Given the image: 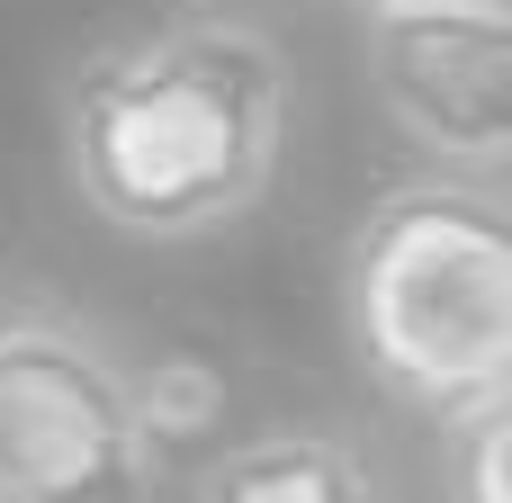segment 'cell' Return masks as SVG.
<instances>
[{"label":"cell","mask_w":512,"mask_h":503,"mask_svg":"<svg viewBox=\"0 0 512 503\" xmlns=\"http://www.w3.org/2000/svg\"><path fill=\"white\" fill-rule=\"evenodd\" d=\"M441 503H512V387L441 423Z\"/></svg>","instance_id":"52a82bcc"},{"label":"cell","mask_w":512,"mask_h":503,"mask_svg":"<svg viewBox=\"0 0 512 503\" xmlns=\"http://www.w3.org/2000/svg\"><path fill=\"white\" fill-rule=\"evenodd\" d=\"M9 306H18V297H9V288H0V324H9Z\"/></svg>","instance_id":"9c48e42d"},{"label":"cell","mask_w":512,"mask_h":503,"mask_svg":"<svg viewBox=\"0 0 512 503\" xmlns=\"http://www.w3.org/2000/svg\"><path fill=\"white\" fill-rule=\"evenodd\" d=\"M126 360V396L153 432V450L180 468V459H207L225 432H234V360L216 342H189V333H162L144 351H117Z\"/></svg>","instance_id":"8992f818"},{"label":"cell","mask_w":512,"mask_h":503,"mask_svg":"<svg viewBox=\"0 0 512 503\" xmlns=\"http://www.w3.org/2000/svg\"><path fill=\"white\" fill-rule=\"evenodd\" d=\"M297 135V63L243 9L99 27L54 72L63 189L117 243H216L261 216Z\"/></svg>","instance_id":"6da1fadb"},{"label":"cell","mask_w":512,"mask_h":503,"mask_svg":"<svg viewBox=\"0 0 512 503\" xmlns=\"http://www.w3.org/2000/svg\"><path fill=\"white\" fill-rule=\"evenodd\" d=\"M333 324L351 369L432 432L512 387V180H387L342 234Z\"/></svg>","instance_id":"7a4b0ae2"},{"label":"cell","mask_w":512,"mask_h":503,"mask_svg":"<svg viewBox=\"0 0 512 503\" xmlns=\"http://www.w3.org/2000/svg\"><path fill=\"white\" fill-rule=\"evenodd\" d=\"M171 477L117 342L72 306L18 297L0 324V503H162Z\"/></svg>","instance_id":"3957f363"},{"label":"cell","mask_w":512,"mask_h":503,"mask_svg":"<svg viewBox=\"0 0 512 503\" xmlns=\"http://www.w3.org/2000/svg\"><path fill=\"white\" fill-rule=\"evenodd\" d=\"M351 9H369V18H396V9H468V0H351Z\"/></svg>","instance_id":"ba28073f"},{"label":"cell","mask_w":512,"mask_h":503,"mask_svg":"<svg viewBox=\"0 0 512 503\" xmlns=\"http://www.w3.org/2000/svg\"><path fill=\"white\" fill-rule=\"evenodd\" d=\"M189 503H387V486H378V459L342 423L279 414V423L225 432L198 459Z\"/></svg>","instance_id":"5b68a950"},{"label":"cell","mask_w":512,"mask_h":503,"mask_svg":"<svg viewBox=\"0 0 512 503\" xmlns=\"http://www.w3.org/2000/svg\"><path fill=\"white\" fill-rule=\"evenodd\" d=\"M369 99L432 171L512 180V0L369 18Z\"/></svg>","instance_id":"277c9868"}]
</instances>
